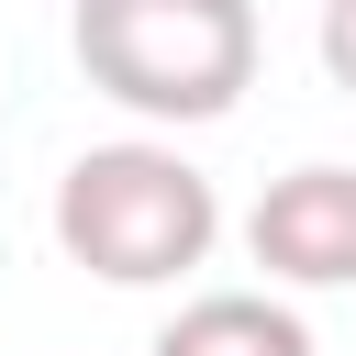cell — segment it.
Listing matches in <instances>:
<instances>
[{"label": "cell", "instance_id": "obj_1", "mask_svg": "<svg viewBox=\"0 0 356 356\" xmlns=\"http://www.w3.org/2000/svg\"><path fill=\"white\" fill-rule=\"evenodd\" d=\"M67 44L134 122H222L256 89V0H78Z\"/></svg>", "mask_w": 356, "mask_h": 356}, {"label": "cell", "instance_id": "obj_2", "mask_svg": "<svg viewBox=\"0 0 356 356\" xmlns=\"http://www.w3.org/2000/svg\"><path fill=\"white\" fill-rule=\"evenodd\" d=\"M56 245L111 289H167L222 245V200L178 145H89L56 178Z\"/></svg>", "mask_w": 356, "mask_h": 356}, {"label": "cell", "instance_id": "obj_5", "mask_svg": "<svg viewBox=\"0 0 356 356\" xmlns=\"http://www.w3.org/2000/svg\"><path fill=\"white\" fill-rule=\"evenodd\" d=\"M323 78L356 89V0H323Z\"/></svg>", "mask_w": 356, "mask_h": 356}, {"label": "cell", "instance_id": "obj_4", "mask_svg": "<svg viewBox=\"0 0 356 356\" xmlns=\"http://www.w3.org/2000/svg\"><path fill=\"white\" fill-rule=\"evenodd\" d=\"M145 356H312V323L267 289H200V300H178V323Z\"/></svg>", "mask_w": 356, "mask_h": 356}, {"label": "cell", "instance_id": "obj_3", "mask_svg": "<svg viewBox=\"0 0 356 356\" xmlns=\"http://www.w3.org/2000/svg\"><path fill=\"white\" fill-rule=\"evenodd\" d=\"M245 256L278 289H356V167H289L245 211Z\"/></svg>", "mask_w": 356, "mask_h": 356}]
</instances>
